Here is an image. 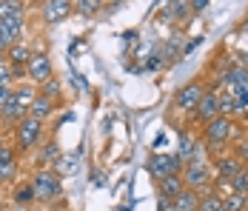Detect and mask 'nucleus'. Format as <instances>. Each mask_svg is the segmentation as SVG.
Wrapping results in <instances>:
<instances>
[{
  "label": "nucleus",
  "mask_w": 248,
  "mask_h": 211,
  "mask_svg": "<svg viewBox=\"0 0 248 211\" xmlns=\"http://www.w3.org/2000/svg\"><path fill=\"white\" fill-rule=\"evenodd\" d=\"M29 183L34 188V200L40 206H49V203H54L63 194V177L54 168H34V174H31Z\"/></svg>",
  "instance_id": "4"
},
{
  "label": "nucleus",
  "mask_w": 248,
  "mask_h": 211,
  "mask_svg": "<svg viewBox=\"0 0 248 211\" xmlns=\"http://www.w3.org/2000/svg\"><path fill=\"white\" fill-rule=\"evenodd\" d=\"M240 174H243V180L248 183V160H243V168H240Z\"/></svg>",
  "instance_id": "37"
},
{
  "label": "nucleus",
  "mask_w": 248,
  "mask_h": 211,
  "mask_svg": "<svg viewBox=\"0 0 248 211\" xmlns=\"http://www.w3.org/2000/svg\"><path fill=\"white\" fill-rule=\"evenodd\" d=\"M6 137H9V134H6V131H0V148H3L6 143H9V140H6Z\"/></svg>",
  "instance_id": "38"
},
{
  "label": "nucleus",
  "mask_w": 248,
  "mask_h": 211,
  "mask_svg": "<svg viewBox=\"0 0 248 211\" xmlns=\"http://www.w3.org/2000/svg\"><path fill=\"white\" fill-rule=\"evenodd\" d=\"M188 6H191V15H202L211 6V0H188Z\"/></svg>",
  "instance_id": "33"
},
{
  "label": "nucleus",
  "mask_w": 248,
  "mask_h": 211,
  "mask_svg": "<svg viewBox=\"0 0 248 211\" xmlns=\"http://www.w3.org/2000/svg\"><path fill=\"white\" fill-rule=\"evenodd\" d=\"M166 6H169V12H171L174 23H186V20L191 17V6H188V0H169Z\"/></svg>",
  "instance_id": "23"
},
{
  "label": "nucleus",
  "mask_w": 248,
  "mask_h": 211,
  "mask_svg": "<svg viewBox=\"0 0 248 211\" xmlns=\"http://www.w3.org/2000/svg\"><path fill=\"white\" fill-rule=\"evenodd\" d=\"M31 54H34V46H29L26 40H17V43H12L6 49V63H23V66H29Z\"/></svg>",
  "instance_id": "17"
},
{
  "label": "nucleus",
  "mask_w": 248,
  "mask_h": 211,
  "mask_svg": "<svg viewBox=\"0 0 248 211\" xmlns=\"http://www.w3.org/2000/svg\"><path fill=\"white\" fill-rule=\"evenodd\" d=\"M183 183H186V188H194L200 194L214 191L211 188V183H214L211 160H191V163H186L183 165Z\"/></svg>",
  "instance_id": "5"
},
{
  "label": "nucleus",
  "mask_w": 248,
  "mask_h": 211,
  "mask_svg": "<svg viewBox=\"0 0 248 211\" xmlns=\"http://www.w3.org/2000/svg\"><path fill=\"white\" fill-rule=\"evenodd\" d=\"M54 106H57L54 100H49L46 94L37 92V97H34V100H31V106H29V117L43 120V123H46V120H49L51 114H54Z\"/></svg>",
  "instance_id": "16"
},
{
  "label": "nucleus",
  "mask_w": 248,
  "mask_h": 211,
  "mask_svg": "<svg viewBox=\"0 0 248 211\" xmlns=\"http://www.w3.org/2000/svg\"><path fill=\"white\" fill-rule=\"evenodd\" d=\"M197 143H200V137H194V134H188V131H186V134L180 137V154H177V157H180L183 163H188V160L194 157V148H197Z\"/></svg>",
  "instance_id": "25"
},
{
  "label": "nucleus",
  "mask_w": 248,
  "mask_h": 211,
  "mask_svg": "<svg viewBox=\"0 0 248 211\" xmlns=\"http://www.w3.org/2000/svg\"><path fill=\"white\" fill-rule=\"evenodd\" d=\"M0 211H9V200H3V197H0Z\"/></svg>",
  "instance_id": "39"
},
{
  "label": "nucleus",
  "mask_w": 248,
  "mask_h": 211,
  "mask_svg": "<svg viewBox=\"0 0 248 211\" xmlns=\"http://www.w3.org/2000/svg\"><path fill=\"white\" fill-rule=\"evenodd\" d=\"M34 97H37V86H34V83H31V86L17 83V86L12 89V97L3 103V131H9L15 123H20V120L29 114V106H31Z\"/></svg>",
  "instance_id": "2"
},
{
  "label": "nucleus",
  "mask_w": 248,
  "mask_h": 211,
  "mask_svg": "<svg viewBox=\"0 0 248 211\" xmlns=\"http://www.w3.org/2000/svg\"><path fill=\"white\" fill-rule=\"evenodd\" d=\"M0 83H6V86H15V80H12V69H9V63H3V66H0Z\"/></svg>",
  "instance_id": "34"
},
{
  "label": "nucleus",
  "mask_w": 248,
  "mask_h": 211,
  "mask_svg": "<svg viewBox=\"0 0 248 211\" xmlns=\"http://www.w3.org/2000/svg\"><path fill=\"white\" fill-rule=\"evenodd\" d=\"M160 49H163L166 66H169V63H174V60H180V57H183V37H180V32H174V34H171V37H169V40H166Z\"/></svg>",
  "instance_id": "20"
},
{
  "label": "nucleus",
  "mask_w": 248,
  "mask_h": 211,
  "mask_svg": "<svg viewBox=\"0 0 248 211\" xmlns=\"http://www.w3.org/2000/svg\"><path fill=\"white\" fill-rule=\"evenodd\" d=\"M106 9V0H75V15L80 17H97Z\"/></svg>",
  "instance_id": "21"
},
{
  "label": "nucleus",
  "mask_w": 248,
  "mask_h": 211,
  "mask_svg": "<svg viewBox=\"0 0 248 211\" xmlns=\"http://www.w3.org/2000/svg\"><path fill=\"white\" fill-rule=\"evenodd\" d=\"M3 63H6V51H0V66H3Z\"/></svg>",
  "instance_id": "40"
},
{
  "label": "nucleus",
  "mask_w": 248,
  "mask_h": 211,
  "mask_svg": "<svg viewBox=\"0 0 248 211\" xmlns=\"http://www.w3.org/2000/svg\"><path fill=\"white\" fill-rule=\"evenodd\" d=\"M29 83H34V86H40V83H46L49 77H54V66H51V57L46 51H37L34 49V54H31V60H29Z\"/></svg>",
  "instance_id": "10"
},
{
  "label": "nucleus",
  "mask_w": 248,
  "mask_h": 211,
  "mask_svg": "<svg viewBox=\"0 0 248 211\" xmlns=\"http://www.w3.org/2000/svg\"><path fill=\"white\" fill-rule=\"evenodd\" d=\"M183 188H186V183H183V171H180V174H166V177L157 180V194H160V197H169V200H174Z\"/></svg>",
  "instance_id": "15"
},
{
  "label": "nucleus",
  "mask_w": 248,
  "mask_h": 211,
  "mask_svg": "<svg viewBox=\"0 0 248 211\" xmlns=\"http://www.w3.org/2000/svg\"><path fill=\"white\" fill-rule=\"evenodd\" d=\"M37 200H34V188L31 183L26 180V183H12V200H9V206H15V209H29V206H34Z\"/></svg>",
  "instance_id": "14"
},
{
  "label": "nucleus",
  "mask_w": 248,
  "mask_h": 211,
  "mask_svg": "<svg viewBox=\"0 0 248 211\" xmlns=\"http://www.w3.org/2000/svg\"><path fill=\"white\" fill-rule=\"evenodd\" d=\"M75 15V0H40V20L46 26H60Z\"/></svg>",
  "instance_id": "7"
},
{
  "label": "nucleus",
  "mask_w": 248,
  "mask_h": 211,
  "mask_svg": "<svg viewBox=\"0 0 248 211\" xmlns=\"http://www.w3.org/2000/svg\"><path fill=\"white\" fill-rule=\"evenodd\" d=\"M37 92L46 94L49 100H54V103H57V100H60V92H63V86H60V80H57V77H49L46 83H40V86H37Z\"/></svg>",
  "instance_id": "29"
},
{
  "label": "nucleus",
  "mask_w": 248,
  "mask_h": 211,
  "mask_svg": "<svg viewBox=\"0 0 248 211\" xmlns=\"http://www.w3.org/2000/svg\"><path fill=\"white\" fill-rule=\"evenodd\" d=\"M217 103H220V114H223V117H237V114H240L237 100H234V94L228 92V89H220V92H217Z\"/></svg>",
  "instance_id": "22"
},
{
  "label": "nucleus",
  "mask_w": 248,
  "mask_h": 211,
  "mask_svg": "<svg viewBox=\"0 0 248 211\" xmlns=\"http://www.w3.org/2000/svg\"><path fill=\"white\" fill-rule=\"evenodd\" d=\"M223 209L225 211H248L246 194H243V191H228L223 197Z\"/></svg>",
  "instance_id": "26"
},
{
  "label": "nucleus",
  "mask_w": 248,
  "mask_h": 211,
  "mask_svg": "<svg viewBox=\"0 0 248 211\" xmlns=\"http://www.w3.org/2000/svg\"><path fill=\"white\" fill-rule=\"evenodd\" d=\"M163 3H169V0H163Z\"/></svg>",
  "instance_id": "43"
},
{
  "label": "nucleus",
  "mask_w": 248,
  "mask_h": 211,
  "mask_svg": "<svg viewBox=\"0 0 248 211\" xmlns=\"http://www.w3.org/2000/svg\"><path fill=\"white\" fill-rule=\"evenodd\" d=\"M194 123H197L200 129L208 123V120H214V117H220V103H217V89H205V94L200 97V103L194 106Z\"/></svg>",
  "instance_id": "9"
},
{
  "label": "nucleus",
  "mask_w": 248,
  "mask_h": 211,
  "mask_svg": "<svg viewBox=\"0 0 248 211\" xmlns=\"http://www.w3.org/2000/svg\"><path fill=\"white\" fill-rule=\"evenodd\" d=\"M60 177H66V174H75L77 171V154H60L57 157V163L51 165Z\"/></svg>",
  "instance_id": "28"
},
{
  "label": "nucleus",
  "mask_w": 248,
  "mask_h": 211,
  "mask_svg": "<svg viewBox=\"0 0 248 211\" xmlns=\"http://www.w3.org/2000/svg\"><path fill=\"white\" fill-rule=\"evenodd\" d=\"M6 134L12 137V146H15L20 154H26V151L37 148V146L43 143V137H46V123L26 114V117L20 120V123H15V126L6 131Z\"/></svg>",
  "instance_id": "3"
},
{
  "label": "nucleus",
  "mask_w": 248,
  "mask_h": 211,
  "mask_svg": "<svg viewBox=\"0 0 248 211\" xmlns=\"http://www.w3.org/2000/svg\"><path fill=\"white\" fill-rule=\"evenodd\" d=\"M237 86H248V66H243V63H231L225 71L223 89H237Z\"/></svg>",
  "instance_id": "19"
},
{
  "label": "nucleus",
  "mask_w": 248,
  "mask_h": 211,
  "mask_svg": "<svg viewBox=\"0 0 248 211\" xmlns=\"http://www.w3.org/2000/svg\"><path fill=\"white\" fill-rule=\"evenodd\" d=\"M23 32H26V17H0V37L6 46L23 40Z\"/></svg>",
  "instance_id": "13"
},
{
  "label": "nucleus",
  "mask_w": 248,
  "mask_h": 211,
  "mask_svg": "<svg viewBox=\"0 0 248 211\" xmlns=\"http://www.w3.org/2000/svg\"><path fill=\"white\" fill-rule=\"evenodd\" d=\"M231 154H237L240 160H248V131H243L237 140L231 143Z\"/></svg>",
  "instance_id": "30"
},
{
  "label": "nucleus",
  "mask_w": 248,
  "mask_h": 211,
  "mask_svg": "<svg viewBox=\"0 0 248 211\" xmlns=\"http://www.w3.org/2000/svg\"><path fill=\"white\" fill-rule=\"evenodd\" d=\"M205 89H208V83H205L202 77L188 80L186 86H180L177 94H174V109H177V112H183V114H191V112H194V106L200 103V97L205 94Z\"/></svg>",
  "instance_id": "6"
},
{
  "label": "nucleus",
  "mask_w": 248,
  "mask_h": 211,
  "mask_svg": "<svg viewBox=\"0 0 248 211\" xmlns=\"http://www.w3.org/2000/svg\"><path fill=\"white\" fill-rule=\"evenodd\" d=\"M166 66V57H163V49H157V51H151L149 54V60H146V69L149 71H157V69H163Z\"/></svg>",
  "instance_id": "31"
},
{
  "label": "nucleus",
  "mask_w": 248,
  "mask_h": 211,
  "mask_svg": "<svg viewBox=\"0 0 248 211\" xmlns=\"http://www.w3.org/2000/svg\"><path fill=\"white\" fill-rule=\"evenodd\" d=\"M183 165L186 163L180 157H174V154H157V151H151V157H149V171L154 180H160L166 174H180Z\"/></svg>",
  "instance_id": "11"
},
{
  "label": "nucleus",
  "mask_w": 248,
  "mask_h": 211,
  "mask_svg": "<svg viewBox=\"0 0 248 211\" xmlns=\"http://www.w3.org/2000/svg\"><path fill=\"white\" fill-rule=\"evenodd\" d=\"M9 69H12V80H15V86L23 83V80H29V69H26L23 63H9Z\"/></svg>",
  "instance_id": "32"
},
{
  "label": "nucleus",
  "mask_w": 248,
  "mask_h": 211,
  "mask_svg": "<svg viewBox=\"0 0 248 211\" xmlns=\"http://www.w3.org/2000/svg\"><path fill=\"white\" fill-rule=\"evenodd\" d=\"M12 89H15V86H6V83H0V109H3V103L12 97Z\"/></svg>",
  "instance_id": "35"
},
{
  "label": "nucleus",
  "mask_w": 248,
  "mask_h": 211,
  "mask_svg": "<svg viewBox=\"0 0 248 211\" xmlns=\"http://www.w3.org/2000/svg\"><path fill=\"white\" fill-rule=\"evenodd\" d=\"M197 211H225L223 209V197L217 191H205L200 194V209Z\"/></svg>",
  "instance_id": "27"
},
{
  "label": "nucleus",
  "mask_w": 248,
  "mask_h": 211,
  "mask_svg": "<svg viewBox=\"0 0 248 211\" xmlns=\"http://www.w3.org/2000/svg\"><path fill=\"white\" fill-rule=\"evenodd\" d=\"M171 203H174V211H197L200 209V191H194V188H183Z\"/></svg>",
  "instance_id": "18"
},
{
  "label": "nucleus",
  "mask_w": 248,
  "mask_h": 211,
  "mask_svg": "<svg viewBox=\"0 0 248 211\" xmlns=\"http://www.w3.org/2000/svg\"><path fill=\"white\" fill-rule=\"evenodd\" d=\"M157 211H174V203L169 197H160V203H157Z\"/></svg>",
  "instance_id": "36"
},
{
  "label": "nucleus",
  "mask_w": 248,
  "mask_h": 211,
  "mask_svg": "<svg viewBox=\"0 0 248 211\" xmlns=\"http://www.w3.org/2000/svg\"><path fill=\"white\" fill-rule=\"evenodd\" d=\"M17 157H20V151L12 143H6L0 148V186H12L17 180V168H20Z\"/></svg>",
  "instance_id": "8"
},
{
  "label": "nucleus",
  "mask_w": 248,
  "mask_h": 211,
  "mask_svg": "<svg viewBox=\"0 0 248 211\" xmlns=\"http://www.w3.org/2000/svg\"><path fill=\"white\" fill-rule=\"evenodd\" d=\"M9 211H12V206H9Z\"/></svg>",
  "instance_id": "44"
},
{
  "label": "nucleus",
  "mask_w": 248,
  "mask_h": 211,
  "mask_svg": "<svg viewBox=\"0 0 248 211\" xmlns=\"http://www.w3.org/2000/svg\"><path fill=\"white\" fill-rule=\"evenodd\" d=\"M63 151H60V143L54 140V137H43V143L37 146V157H34V168H51V165L57 163V157H60Z\"/></svg>",
  "instance_id": "12"
},
{
  "label": "nucleus",
  "mask_w": 248,
  "mask_h": 211,
  "mask_svg": "<svg viewBox=\"0 0 248 211\" xmlns=\"http://www.w3.org/2000/svg\"><path fill=\"white\" fill-rule=\"evenodd\" d=\"M23 3H26V0H23Z\"/></svg>",
  "instance_id": "45"
},
{
  "label": "nucleus",
  "mask_w": 248,
  "mask_h": 211,
  "mask_svg": "<svg viewBox=\"0 0 248 211\" xmlns=\"http://www.w3.org/2000/svg\"><path fill=\"white\" fill-rule=\"evenodd\" d=\"M0 131H3V109H0Z\"/></svg>",
  "instance_id": "41"
},
{
  "label": "nucleus",
  "mask_w": 248,
  "mask_h": 211,
  "mask_svg": "<svg viewBox=\"0 0 248 211\" xmlns=\"http://www.w3.org/2000/svg\"><path fill=\"white\" fill-rule=\"evenodd\" d=\"M243 131H246V126H240L234 117H223V114H220V117L208 120V123L200 129V140L205 143L208 157L214 160V157H223V154H228L231 143L237 140Z\"/></svg>",
  "instance_id": "1"
},
{
  "label": "nucleus",
  "mask_w": 248,
  "mask_h": 211,
  "mask_svg": "<svg viewBox=\"0 0 248 211\" xmlns=\"http://www.w3.org/2000/svg\"><path fill=\"white\" fill-rule=\"evenodd\" d=\"M243 32H248V17H246V26H243Z\"/></svg>",
  "instance_id": "42"
},
{
  "label": "nucleus",
  "mask_w": 248,
  "mask_h": 211,
  "mask_svg": "<svg viewBox=\"0 0 248 211\" xmlns=\"http://www.w3.org/2000/svg\"><path fill=\"white\" fill-rule=\"evenodd\" d=\"M0 17H26L23 0H0Z\"/></svg>",
  "instance_id": "24"
}]
</instances>
